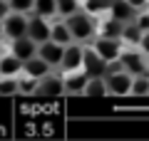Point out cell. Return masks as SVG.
<instances>
[{
  "mask_svg": "<svg viewBox=\"0 0 149 141\" xmlns=\"http://www.w3.org/2000/svg\"><path fill=\"white\" fill-rule=\"evenodd\" d=\"M65 22H67L74 42L85 45V42L95 40V35H97V17L90 15L87 10H77V12H72V15H67Z\"/></svg>",
  "mask_w": 149,
  "mask_h": 141,
  "instance_id": "obj_1",
  "label": "cell"
},
{
  "mask_svg": "<svg viewBox=\"0 0 149 141\" xmlns=\"http://www.w3.org/2000/svg\"><path fill=\"white\" fill-rule=\"evenodd\" d=\"M27 22H30V15H27V12L10 10L3 17V37L10 42V40H17V37L27 35Z\"/></svg>",
  "mask_w": 149,
  "mask_h": 141,
  "instance_id": "obj_2",
  "label": "cell"
},
{
  "mask_svg": "<svg viewBox=\"0 0 149 141\" xmlns=\"http://www.w3.org/2000/svg\"><path fill=\"white\" fill-rule=\"evenodd\" d=\"M119 62L127 69L129 74H149V57L142 50H134V47H124L122 55H119Z\"/></svg>",
  "mask_w": 149,
  "mask_h": 141,
  "instance_id": "obj_3",
  "label": "cell"
},
{
  "mask_svg": "<svg viewBox=\"0 0 149 141\" xmlns=\"http://www.w3.org/2000/svg\"><path fill=\"white\" fill-rule=\"evenodd\" d=\"M132 79H134V74H129L127 69L107 72L104 74L107 94H114V97H132Z\"/></svg>",
  "mask_w": 149,
  "mask_h": 141,
  "instance_id": "obj_4",
  "label": "cell"
},
{
  "mask_svg": "<svg viewBox=\"0 0 149 141\" xmlns=\"http://www.w3.org/2000/svg\"><path fill=\"white\" fill-rule=\"evenodd\" d=\"M92 47H95V52L109 64V62H114V59H119V55H122V50H124V42L119 40V37H100L97 35L95 40H92Z\"/></svg>",
  "mask_w": 149,
  "mask_h": 141,
  "instance_id": "obj_5",
  "label": "cell"
},
{
  "mask_svg": "<svg viewBox=\"0 0 149 141\" xmlns=\"http://www.w3.org/2000/svg\"><path fill=\"white\" fill-rule=\"evenodd\" d=\"M50 30H52V17H42V15H35L30 12V22H27V37L40 45V42L50 40Z\"/></svg>",
  "mask_w": 149,
  "mask_h": 141,
  "instance_id": "obj_6",
  "label": "cell"
},
{
  "mask_svg": "<svg viewBox=\"0 0 149 141\" xmlns=\"http://www.w3.org/2000/svg\"><path fill=\"white\" fill-rule=\"evenodd\" d=\"M37 55H40L52 69H60L62 55H65V45H60V42H55V40H45V42L37 45Z\"/></svg>",
  "mask_w": 149,
  "mask_h": 141,
  "instance_id": "obj_7",
  "label": "cell"
},
{
  "mask_svg": "<svg viewBox=\"0 0 149 141\" xmlns=\"http://www.w3.org/2000/svg\"><path fill=\"white\" fill-rule=\"evenodd\" d=\"M8 50H10L20 62H27V59H32L37 55V42L32 40V37L22 35V37H17V40H10V47H8Z\"/></svg>",
  "mask_w": 149,
  "mask_h": 141,
  "instance_id": "obj_8",
  "label": "cell"
},
{
  "mask_svg": "<svg viewBox=\"0 0 149 141\" xmlns=\"http://www.w3.org/2000/svg\"><path fill=\"white\" fill-rule=\"evenodd\" d=\"M82 59H85V47L80 42H72V45L65 47L62 55V64H60V72H70V69H82Z\"/></svg>",
  "mask_w": 149,
  "mask_h": 141,
  "instance_id": "obj_9",
  "label": "cell"
},
{
  "mask_svg": "<svg viewBox=\"0 0 149 141\" xmlns=\"http://www.w3.org/2000/svg\"><path fill=\"white\" fill-rule=\"evenodd\" d=\"M87 79H90V74H87L85 69H70V72H62L65 94H82L85 92Z\"/></svg>",
  "mask_w": 149,
  "mask_h": 141,
  "instance_id": "obj_10",
  "label": "cell"
},
{
  "mask_svg": "<svg viewBox=\"0 0 149 141\" xmlns=\"http://www.w3.org/2000/svg\"><path fill=\"white\" fill-rule=\"evenodd\" d=\"M37 94L40 97H60L65 94V84H62V74H45L40 82H37Z\"/></svg>",
  "mask_w": 149,
  "mask_h": 141,
  "instance_id": "obj_11",
  "label": "cell"
},
{
  "mask_svg": "<svg viewBox=\"0 0 149 141\" xmlns=\"http://www.w3.org/2000/svg\"><path fill=\"white\" fill-rule=\"evenodd\" d=\"M82 69L90 77H104L107 74V62L95 52V47H85V59H82Z\"/></svg>",
  "mask_w": 149,
  "mask_h": 141,
  "instance_id": "obj_12",
  "label": "cell"
},
{
  "mask_svg": "<svg viewBox=\"0 0 149 141\" xmlns=\"http://www.w3.org/2000/svg\"><path fill=\"white\" fill-rule=\"evenodd\" d=\"M107 15L114 17V20L122 22V25H127V22H134L137 10L129 5L127 0H112V3H109V12H107Z\"/></svg>",
  "mask_w": 149,
  "mask_h": 141,
  "instance_id": "obj_13",
  "label": "cell"
},
{
  "mask_svg": "<svg viewBox=\"0 0 149 141\" xmlns=\"http://www.w3.org/2000/svg\"><path fill=\"white\" fill-rule=\"evenodd\" d=\"M50 40H55V42H60V45H72V32H70V27H67V22H65V17H60V20H55L52 17V30H50Z\"/></svg>",
  "mask_w": 149,
  "mask_h": 141,
  "instance_id": "obj_14",
  "label": "cell"
},
{
  "mask_svg": "<svg viewBox=\"0 0 149 141\" xmlns=\"http://www.w3.org/2000/svg\"><path fill=\"white\" fill-rule=\"evenodd\" d=\"M22 72V62L13 52L0 55V77H17Z\"/></svg>",
  "mask_w": 149,
  "mask_h": 141,
  "instance_id": "obj_15",
  "label": "cell"
},
{
  "mask_svg": "<svg viewBox=\"0 0 149 141\" xmlns=\"http://www.w3.org/2000/svg\"><path fill=\"white\" fill-rule=\"evenodd\" d=\"M22 72H27V74H32V77H37V79H42L45 74H50L52 72V67H50L47 62H45L40 55H35L32 59H27V62H22Z\"/></svg>",
  "mask_w": 149,
  "mask_h": 141,
  "instance_id": "obj_16",
  "label": "cell"
},
{
  "mask_svg": "<svg viewBox=\"0 0 149 141\" xmlns=\"http://www.w3.org/2000/svg\"><path fill=\"white\" fill-rule=\"evenodd\" d=\"M142 35H144V30L137 25V22H127V25L122 27V35H119V40L124 42V47H139Z\"/></svg>",
  "mask_w": 149,
  "mask_h": 141,
  "instance_id": "obj_17",
  "label": "cell"
},
{
  "mask_svg": "<svg viewBox=\"0 0 149 141\" xmlns=\"http://www.w3.org/2000/svg\"><path fill=\"white\" fill-rule=\"evenodd\" d=\"M122 27H124L122 22H117L114 17L107 15L104 20H97V35H100V37H119V35H122Z\"/></svg>",
  "mask_w": 149,
  "mask_h": 141,
  "instance_id": "obj_18",
  "label": "cell"
},
{
  "mask_svg": "<svg viewBox=\"0 0 149 141\" xmlns=\"http://www.w3.org/2000/svg\"><path fill=\"white\" fill-rule=\"evenodd\" d=\"M82 94H85V97H107V82H104V77H90Z\"/></svg>",
  "mask_w": 149,
  "mask_h": 141,
  "instance_id": "obj_19",
  "label": "cell"
},
{
  "mask_svg": "<svg viewBox=\"0 0 149 141\" xmlns=\"http://www.w3.org/2000/svg\"><path fill=\"white\" fill-rule=\"evenodd\" d=\"M37 82H40L37 77L20 72L17 74V94H37Z\"/></svg>",
  "mask_w": 149,
  "mask_h": 141,
  "instance_id": "obj_20",
  "label": "cell"
},
{
  "mask_svg": "<svg viewBox=\"0 0 149 141\" xmlns=\"http://www.w3.org/2000/svg\"><path fill=\"white\" fill-rule=\"evenodd\" d=\"M32 12L35 15H42V17H55L57 15V3L55 0H35Z\"/></svg>",
  "mask_w": 149,
  "mask_h": 141,
  "instance_id": "obj_21",
  "label": "cell"
},
{
  "mask_svg": "<svg viewBox=\"0 0 149 141\" xmlns=\"http://www.w3.org/2000/svg\"><path fill=\"white\" fill-rule=\"evenodd\" d=\"M132 97H149V74H134Z\"/></svg>",
  "mask_w": 149,
  "mask_h": 141,
  "instance_id": "obj_22",
  "label": "cell"
},
{
  "mask_svg": "<svg viewBox=\"0 0 149 141\" xmlns=\"http://www.w3.org/2000/svg\"><path fill=\"white\" fill-rule=\"evenodd\" d=\"M109 3L112 0H85L82 3V10H87L90 15H102V12H109Z\"/></svg>",
  "mask_w": 149,
  "mask_h": 141,
  "instance_id": "obj_23",
  "label": "cell"
},
{
  "mask_svg": "<svg viewBox=\"0 0 149 141\" xmlns=\"http://www.w3.org/2000/svg\"><path fill=\"white\" fill-rule=\"evenodd\" d=\"M55 3H57V15L60 17H67V15H72V12L82 10L80 0H55Z\"/></svg>",
  "mask_w": 149,
  "mask_h": 141,
  "instance_id": "obj_24",
  "label": "cell"
},
{
  "mask_svg": "<svg viewBox=\"0 0 149 141\" xmlns=\"http://www.w3.org/2000/svg\"><path fill=\"white\" fill-rule=\"evenodd\" d=\"M17 94V77H0V97H15Z\"/></svg>",
  "mask_w": 149,
  "mask_h": 141,
  "instance_id": "obj_25",
  "label": "cell"
},
{
  "mask_svg": "<svg viewBox=\"0 0 149 141\" xmlns=\"http://www.w3.org/2000/svg\"><path fill=\"white\" fill-rule=\"evenodd\" d=\"M8 5H10V10H15V12H27V15H30L35 0H8Z\"/></svg>",
  "mask_w": 149,
  "mask_h": 141,
  "instance_id": "obj_26",
  "label": "cell"
},
{
  "mask_svg": "<svg viewBox=\"0 0 149 141\" xmlns=\"http://www.w3.org/2000/svg\"><path fill=\"white\" fill-rule=\"evenodd\" d=\"M134 22H137V25L147 32V30H149V8H147V10H139L137 17H134Z\"/></svg>",
  "mask_w": 149,
  "mask_h": 141,
  "instance_id": "obj_27",
  "label": "cell"
},
{
  "mask_svg": "<svg viewBox=\"0 0 149 141\" xmlns=\"http://www.w3.org/2000/svg\"><path fill=\"white\" fill-rule=\"evenodd\" d=\"M127 3H129V5H132L134 8V10H147V8H149V0H127Z\"/></svg>",
  "mask_w": 149,
  "mask_h": 141,
  "instance_id": "obj_28",
  "label": "cell"
},
{
  "mask_svg": "<svg viewBox=\"0 0 149 141\" xmlns=\"http://www.w3.org/2000/svg\"><path fill=\"white\" fill-rule=\"evenodd\" d=\"M139 50H142V52H144V55L149 57V30H147V32L142 35V42H139Z\"/></svg>",
  "mask_w": 149,
  "mask_h": 141,
  "instance_id": "obj_29",
  "label": "cell"
},
{
  "mask_svg": "<svg viewBox=\"0 0 149 141\" xmlns=\"http://www.w3.org/2000/svg\"><path fill=\"white\" fill-rule=\"evenodd\" d=\"M10 12V5H8V0H0V22H3V17Z\"/></svg>",
  "mask_w": 149,
  "mask_h": 141,
  "instance_id": "obj_30",
  "label": "cell"
},
{
  "mask_svg": "<svg viewBox=\"0 0 149 141\" xmlns=\"http://www.w3.org/2000/svg\"><path fill=\"white\" fill-rule=\"evenodd\" d=\"M0 37H3V22H0Z\"/></svg>",
  "mask_w": 149,
  "mask_h": 141,
  "instance_id": "obj_31",
  "label": "cell"
},
{
  "mask_svg": "<svg viewBox=\"0 0 149 141\" xmlns=\"http://www.w3.org/2000/svg\"><path fill=\"white\" fill-rule=\"evenodd\" d=\"M80 3H85V0H80Z\"/></svg>",
  "mask_w": 149,
  "mask_h": 141,
  "instance_id": "obj_32",
  "label": "cell"
}]
</instances>
